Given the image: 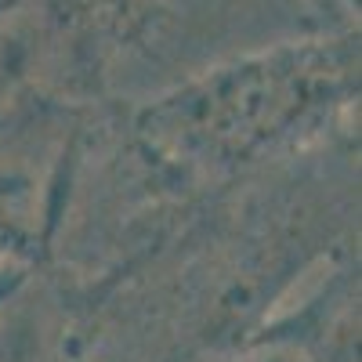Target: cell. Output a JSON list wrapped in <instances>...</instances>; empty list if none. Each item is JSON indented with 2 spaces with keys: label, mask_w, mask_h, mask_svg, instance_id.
Masks as SVG:
<instances>
[{
  "label": "cell",
  "mask_w": 362,
  "mask_h": 362,
  "mask_svg": "<svg viewBox=\"0 0 362 362\" xmlns=\"http://www.w3.org/2000/svg\"><path fill=\"white\" fill-rule=\"evenodd\" d=\"M167 0H0L33 90L90 105L112 98V76L156 40Z\"/></svg>",
  "instance_id": "obj_1"
},
{
  "label": "cell",
  "mask_w": 362,
  "mask_h": 362,
  "mask_svg": "<svg viewBox=\"0 0 362 362\" xmlns=\"http://www.w3.org/2000/svg\"><path fill=\"white\" fill-rule=\"evenodd\" d=\"M90 105L33 87L0 102V247L25 268L54 254Z\"/></svg>",
  "instance_id": "obj_2"
},
{
  "label": "cell",
  "mask_w": 362,
  "mask_h": 362,
  "mask_svg": "<svg viewBox=\"0 0 362 362\" xmlns=\"http://www.w3.org/2000/svg\"><path fill=\"white\" fill-rule=\"evenodd\" d=\"M239 362H358V254L322 268L297 305H283Z\"/></svg>",
  "instance_id": "obj_3"
},
{
  "label": "cell",
  "mask_w": 362,
  "mask_h": 362,
  "mask_svg": "<svg viewBox=\"0 0 362 362\" xmlns=\"http://www.w3.org/2000/svg\"><path fill=\"white\" fill-rule=\"evenodd\" d=\"M25 272H33V268H25L22 261H15L4 247H0V286H8V283H15V279H22Z\"/></svg>",
  "instance_id": "obj_4"
}]
</instances>
